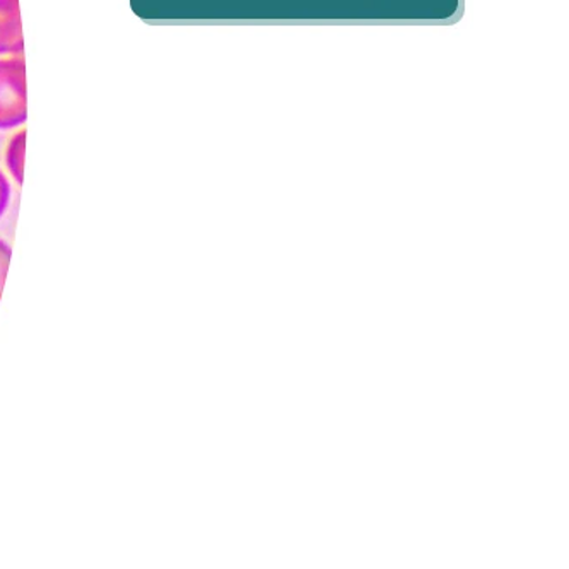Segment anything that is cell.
Masks as SVG:
<instances>
[{
    "instance_id": "obj_1",
    "label": "cell",
    "mask_w": 569,
    "mask_h": 569,
    "mask_svg": "<svg viewBox=\"0 0 569 569\" xmlns=\"http://www.w3.org/2000/svg\"><path fill=\"white\" fill-rule=\"evenodd\" d=\"M27 119V62L19 56L0 59V130L18 129Z\"/></svg>"
},
{
    "instance_id": "obj_2",
    "label": "cell",
    "mask_w": 569,
    "mask_h": 569,
    "mask_svg": "<svg viewBox=\"0 0 569 569\" xmlns=\"http://www.w3.org/2000/svg\"><path fill=\"white\" fill-rule=\"evenodd\" d=\"M24 50L19 0H0V56H21Z\"/></svg>"
},
{
    "instance_id": "obj_3",
    "label": "cell",
    "mask_w": 569,
    "mask_h": 569,
    "mask_svg": "<svg viewBox=\"0 0 569 569\" xmlns=\"http://www.w3.org/2000/svg\"><path fill=\"white\" fill-rule=\"evenodd\" d=\"M24 158H27V130L21 129L9 139L6 148V164L11 177L18 181V186H22L24 180Z\"/></svg>"
},
{
    "instance_id": "obj_4",
    "label": "cell",
    "mask_w": 569,
    "mask_h": 569,
    "mask_svg": "<svg viewBox=\"0 0 569 569\" xmlns=\"http://www.w3.org/2000/svg\"><path fill=\"white\" fill-rule=\"evenodd\" d=\"M12 250L8 241L0 238V300L4 292L6 279H8L9 266H11Z\"/></svg>"
},
{
    "instance_id": "obj_5",
    "label": "cell",
    "mask_w": 569,
    "mask_h": 569,
    "mask_svg": "<svg viewBox=\"0 0 569 569\" xmlns=\"http://www.w3.org/2000/svg\"><path fill=\"white\" fill-rule=\"evenodd\" d=\"M9 202H11V183H9L4 171L0 170V219L8 211Z\"/></svg>"
}]
</instances>
